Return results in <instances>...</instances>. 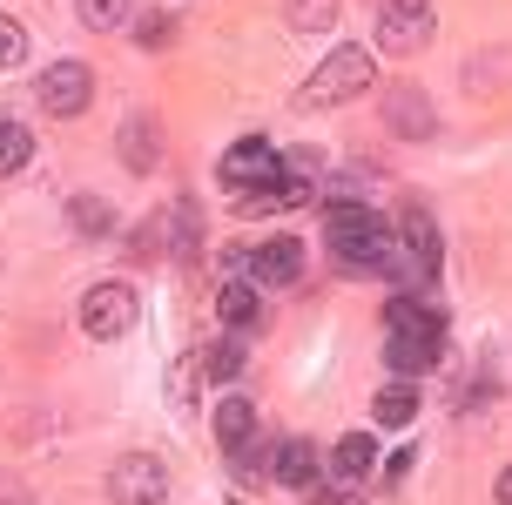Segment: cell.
Segmentation results:
<instances>
[{
  "label": "cell",
  "instance_id": "1",
  "mask_svg": "<svg viewBox=\"0 0 512 505\" xmlns=\"http://www.w3.org/2000/svg\"><path fill=\"white\" fill-rule=\"evenodd\" d=\"M445 351V317L425 297H391L384 303V364L398 378H425Z\"/></svg>",
  "mask_w": 512,
  "mask_h": 505
},
{
  "label": "cell",
  "instance_id": "2",
  "mask_svg": "<svg viewBox=\"0 0 512 505\" xmlns=\"http://www.w3.org/2000/svg\"><path fill=\"white\" fill-rule=\"evenodd\" d=\"M324 243L344 270H391V256H398V236L384 223L378 209H364V202H331L324 209Z\"/></svg>",
  "mask_w": 512,
  "mask_h": 505
},
{
  "label": "cell",
  "instance_id": "3",
  "mask_svg": "<svg viewBox=\"0 0 512 505\" xmlns=\"http://www.w3.org/2000/svg\"><path fill=\"white\" fill-rule=\"evenodd\" d=\"M371 75H378V61L364 48H337L324 54V68L297 88V108H337V101H358L364 88H371Z\"/></svg>",
  "mask_w": 512,
  "mask_h": 505
},
{
  "label": "cell",
  "instance_id": "4",
  "mask_svg": "<svg viewBox=\"0 0 512 505\" xmlns=\"http://www.w3.org/2000/svg\"><path fill=\"white\" fill-rule=\"evenodd\" d=\"M135 317H142V297H135L122 277L95 283V290L81 297V330H88L95 344H115V337H128V330H135Z\"/></svg>",
  "mask_w": 512,
  "mask_h": 505
},
{
  "label": "cell",
  "instance_id": "5",
  "mask_svg": "<svg viewBox=\"0 0 512 505\" xmlns=\"http://www.w3.org/2000/svg\"><path fill=\"white\" fill-rule=\"evenodd\" d=\"M169 499V465L155 452H122L108 472V505H162Z\"/></svg>",
  "mask_w": 512,
  "mask_h": 505
},
{
  "label": "cell",
  "instance_id": "6",
  "mask_svg": "<svg viewBox=\"0 0 512 505\" xmlns=\"http://www.w3.org/2000/svg\"><path fill=\"white\" fill-rule=\"evenodd\" d=\"M425 41H432V0H384L378 48L384 54H418Z\"/></svg>",
  "mask_w": 512,
  "mask_h": 505
},
{
  "label": "cell",
  "instance_id": "7",
  "mask_svg": "<svg viewBox=\"0 0 512 505\" xmlns=\"http://www.w3.org/2000/svg\"><path fill=\"white\" fill-rule=\"evenodd\" d=\"M34 95H41V115H61V122H68V115H81V108L95 101V75H88L81 61H54L48 75L34 81Z\"/></svg>",
  "mask_w": 512,
  "mask_h": 505
},
{
  "label": "cell",
  "instance_id": "8",
  "mask_svg": "<svg viewBox=\"0 0 512 505\" xmlns=\"http://www.w3.org/2000/svg\"><path fill=\"white\" fill-rule=\"evenodd\" d=\"M398 256H405V277L425 290L438 277V223L425 209H405V223H398Z\"/></svg>",
  "mask_w": 512,
  "mask_h": 505
},
{
  "label": "cell",
  "instance_id": "9",
  "mask_svg": "<svg viewBox=\"0 0 512 505\" xmlns=\"http://www.w3.org/2000/svg\"><path fill=\"white\" fill-rule=\"evenodd\" d=\"M297 270H304V243H297V236H270L263 250L243 256V277H250L256 290H283V283H297Z\"/></svg>",
  "mask_w": 512,
  "mask_h": 505
},
{
  "label": "cell",
  "instance_id": "10",
  "mask_svg": "<svg viewBox=\"0 0 512 505\" xmlns=\"http://www.w3.org/2000/svg\"><path fill=\"white\" fill-rule=\"evenodd\" d=\"M216 176L230 182L236 196H243L250 182H277V149H270L263 135H243V142H230V149H223V162H216Z\"/></svg>",
  "mask_w": 512,
  "mask_h": 505
},
{
  "label": "cell",
  "instance_id": "11",
  "mask_svg": "<svg viewBox=\"0 0 512 505\" xmlns=\"http://www.w3.org/2000/svg\"><path fill=\"white\" fill-rule=\"evenodd\" d=\"M270 479H283L290 492H310V485L324 479V458H317V445H304V438H283L277 445V472Z\"/></svg>",
  "mask_w": 512,
  "mask_h": 505
},
{
  "label": "cell",
  "instance_id": "12",
  "mask_svg": "<svg viewBox=\"0 0 512 505\" xmlns=\"http://www.w3.org/2000/svg\"><path fill=\"white\" fill-rule=\"evenodd\" d=\"M216 317H223V330H256V324H263L256 283H250V277H230L223 290H216Z\"/></svg>",
  "mask_w": 512,
  "mask_h": 505
},
{
  "label": "cell",
  "instance_id": "13",
  "mask_svg": "<svg viewBox=\"0 0 512 505\" xmlns=\"http://www.w3.org/2000/svg\"><path fill=\"white\" fill-rule=\"evenodd\" d=\"M250 438H256V404L250 398H223L216 404V445H223V452H243Z\"/></svg>",
  "mask_w": 512,
  "mask_h": 505
},
{
  "label": "cell",
  "instance_id": "14",
  "mask_svg": "<svg viewBox=\"0 0 512 505\" xmlns=\"http://www.w3.org/2000/svg\"><path fill=\"white\" fill-rule=\"evenodd\" d=\"M371 418H378V425H411V418H418V378H391L378 391V398H371Z\"/></svg>",
  "mask_w": 512,
  "mask_h": 505
},
{
  "label": "cell",
  "instance_id": "15",
  "mask_svg": "<svg viewBox=\"0 0 512 505\" xmlns=\"http://www.w3.org/2000/svg\"><path fill=\"white\" fill-rule=\"evenodd\" d=\"M331 472L337 479H371V472H378V445H371V438H364V431H351V438H337V452H331Z\"/></svg>",
  "mask_w": 512,
  "mask_h": 505
},
{
  "label": "cell",
  "instance_id": "16",
  "mask_svg": "<svg viewBox=\"0 0 512 505\" xmlns=\"http://www.w3.org/2000/svg\"><path fill=\"white\" fill-rule=\"evenodd\" d=\"M122 162L135 169V176H149L155 162H162V142H155V128L135 115V122H122Z\"/></svg>",
  "mask_w": 512,
  "mask_h": 505
},
{
  "label": "cell",
  "instance_id": "17",
  "mask_svg": "<svg viewBox=\"0 0 512 505\" xmlns=\"http://www.w3.org/2000/svg\"><path fill=\"white\" fill-rule=\"evenodd\" d=\"M391 128H398V135H418V142H425V135H432V101H425V95H411V88H398V95H391Z\"/></svg>",
  "mask_w": 512,
  "mask_h": 505
},
{
  "label": "cell",
  "instance_id": "18",
  "mask_svg": "<svg viewBox=\"0 0 512 505\" xmlns=\"http://www.w3.org/2000/svg\"><path fill=\"white\" fill-rule=\"evenodd\" d=\"M196 371H203V378H223V384H230L236 371H243V344H236V337H216V344H203Z\"/></svg>",
  "mask_w": 512,
  "mask_h": 505
},
{
  "label": "cell",
  "instance_id": "19",
  "mask_svg": "<svg viewBox=\"0 0 512 505\" xmlns=\"http://www.w3.org/2000/svg\"><path fill=\"white\" fill-rule=\"evenodd\" d=\"M27 162H34V135L21 122H0V176H21Z\"/></svg>",
  "mask_w": 512,
  "mask_h": 505
},
{
  "label": "cell",
  "instance_id": "20",
  "mask_svg": "<svg viewBox=\"0 0 512 505\" xmlns=\"http://www.w3.org/2000/svg\"><path fill=\"white\" fill-rule=\"evenodd\" d=\"M283 21L297 27V34H324L337 21V0H283Z\"/></svg>",
  "mask_w": 512,
  "mask_h": 505
},
{
  "label": "cell",
  "instance_id": "21",
  "mask_svg": "<svg viewBox=\"0 0 512 505\" xmlns=\"http://www.w3.org/2000/svg\"><path fill=\"white\" fill-rule=\"evenodd\" d=\"M68 223H75L81 236H108V229H115V209H108L102 196H75L68 202Z\"/></svg>",
  "mask_w": 512,
  "mask_h": 505
},
{
  "label": "cell",
  "instance_id": "22",
  "mask_svg": "<svg viewBox=\"0 0 512 505\" xmlns=\"http://www.w3.org/2000/svg\"><path fill=\"white\" fill-rule=\"evenodd\" d=\"M304 499H310V505H364V485H358V479H337V472H331V479L310 485Z\"/></svg>",
  "mask_w": 512,
  "mask_h": 505
},
{
  "label": "cell",
  "instance_id": "23",
  "mask_svg": "<svg viewBox=\"0 0 512 505\" xmlns=\"http://www.w3.org/2000/svg\"><path fill=\"white\" fill-rule=\"evenodd\" d=\"M75 14H81V27L108 34V27H122V21H128V0H75Z\"/></svg>",
  "mask_w": 512,
  "mask_h": 505
},
{
  "label": "cell",
  "instance_id": "24",
  "mask_svg": "<svg viewBox=\"0 0 512 505\" xmlns=\"http://www.w3.org/2000/svg\"><path fill=\"white\" fill-rule=\"evenodd\" d=\"M21 61H27V27L0 14V68H21Z\"/></svg>",
  "mask_w": 512,
  "mask_h": 505
},
{
  "label": "cell",
  "instance_id": "25",
  "mask_svg": "<svg viewBox=\"0 0 512 505\" xmlns=\"http://www.w3.org/2000/svg\"><path fill=\"white\" fill-rule=\"evenodd\" d=\"M135 41H142V48H169V41H176V27H169V14H149V21L135 27Z\"/></svg>",
  "mask_w": 512,
  "mask_h": 505
},
{
  "label": "cell",
  "instance_id": "26",
  "mask_svg": "<svg viewBox=\"0 0 512 505\" xmlns=\"http://www.w3.org/2000/svg\"><path fill=\"white\" fill-rule=\"evenodd\" d=\"M492 499H499V505H512V465L499 472V485H492Z\"/></svg>",
  "mask_w": 512,
  "mask_h": 505
}]
</instances>
